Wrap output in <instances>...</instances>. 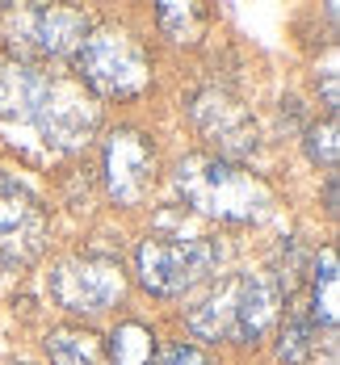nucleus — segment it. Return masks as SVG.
I'll use <instances>...</instances> for the list:
<instances>
[{
	"mask_svg": "<svg viewBox=\"0 0 340 365\" xmlns=\"http://www.w3.org/2000/svg\"><path fill=\"white\" fill-rule=\"evenodd\" d=\"M324 202H328V215H336V177H328V189H324Z\"/></svg>",
	"mask_w": 340,
	"mask_h": 365,
	"instance_id": "nucleus-21",
	"label": "nucleus"
},
{
	"mask_svg": "<svg viewBox=\"0 0 340 365\" xmlns=\"http://www.w3.org/2000/svg\"><path fill=\"white\" fill-rule=\"evenodd\" d=\"M46 244V206L30 193V185L0 177V260L26 264Z\"/></svg>",
	"mask_w": 340,
	"mask_h": 365,
	"instance_id": "nucleus-9",
	"label": "nucleus"
},
{
	"mask_svg": "<svg viewBox=\"0 0 340 365\" xmlns=\"http://www.w3.org/2000/svg\"><path fill=\"white\" fill-rule=\"evenodd\" d=\"M315 336L319 328L311 324V315H286V324H282V336H277V361L282 365H306L315 357Z\"/></svg>",
	"mask_w": 340,
	"mask_h": 365,
	"instance_id": "nucleus-16",
	"label": "nucleus"
},
{
	"mask_svg": "<svg viewBox=\"0 0 340 365\" xmlns=\"http://www.w3.org/2000/svg\"><path fill=\"white\" fill-rule=\"evenodd\" d=\"M189 118H193V126L206 143L219 147V160H227V164L248 160L261 147V126H257L252 110L227 88H202L189 101Z\"/></svg>",
	"mask_w": 340,
	"mask_h": 365,
	"instance_id": "nucleus-6",
	"label": "nucleus"
},
{
	"mask_svg": "<svg viewBox=\"0 0 340 365\" xmlns=\"http://www.w3.org/2000/svg\"><path fill=\"white\" fill-rule=\"evenodd\" d=\"M306 155H311V164H324V168H336V155H340V139H336V122L332 118H324V122H315V126H306Z\"/></svg>",
	"mask_w": 340,
	"mask_h": 365,
	"instance_id": "nucleus-18",
	"label": "nucleus"
},
{
	"mask_svg": "<svg viewBox=\"0 0 340 365\" xmlns=\"http://www.w3.org/2000/svg\"><path fill=\"white\" fill-rule=\"evenodd\" d=\"M155 21H160V30H164V38H172V42H197V34H202V26H206V13H202L197 4H181V0H164V4L155 9Z\"/></svg>",
	"mask_w": 340,
	"mask_h": 365,
	"instance_id": "nucleus-17",
	"label": "nucleus"
},
{
	"mask_svg": "<svg viewBox=\"0 0 340 365\" xmlns=\"http://www.w3.org/2000/svg\"><path fill=\"white\" fill-rule=\"evenodd\" d=\"M46 353L55 365H105V349L84 328H55L46 336Z\"/></svg>",
	"mask_w": 340,
	"mask_h": 365,
	"instance_id": "nucleus-14",
	"label": "nucleus"
},
{
	"mask_svg": "<svg viewBox=\"0 0 340 365\" xmlns=\"http://www.w3.org/2000/svg\"><path fill=\"white\" fill-rule=\"evenodd\" d=\"M126 277L110 256H68L51 269V298L72 315H105L122 302Z\"/></svg>",
	"mask_w": 340,
	"mask_h": 365,
	"instance_id": "nucleus-5",
	"label": "nucleus"
},
{
	"mask_svg": "<svg viewBox=\"0 0 340 365\" xmlns=\"http://www.w3.org/2000/svg\"><path fill=\"white\" fill-rule=\"evenodd\" d=\"M177 193L197 215L219 222H261L273 215V193L261 177L219 155H185L172 173Z\"/></svg>",
	"mask_w": 340,
	"mask_h": 365,
	"instance_id": "nucleus-2",
	"label": "nucleus"
},
{
	"mask_svg": "<svg viewBox=\"0 0 340 365\" xmlns=\"http://www.w3.org/2000/svg\"><path fill=\"white\" fill-rule=\"evenodd\" d=\"M38 68L26 59H0V135L13 147L26 130L30 118V101H34Z\"/></svg>",
	"mask_w": 340,
	"mask_h": 365,
	"instance_id": "nucleus-11",
	"label": "nucleus"
},
{
	"mask_svg": "<svg viewBox=\"0 0 340 365\" xmlns=\"http://www.w3.org/2000/svg\"><path fill=\"white\" fill-rule=\"evenodd\" d=\"M185 324L197 340H231V324H235V277L219 282L197 307H189Z\"/></svg>",
	"mask_w": 340,
	"mask_h": 365,
	"instance_id": "nucleus-12",
	"label": "nucleus"
},
{
	"mask_svg": "<svg viewBox=\"0 0 340 365\" xmlns=\"http://www.w3.org/2000/svg\"><path fill=\"white\" fill-rule=\"evenodd\" d=\"M13 365H34V361H13Z\"/></svg>",
	"mask_w": 340,
	"mask_h": 365,
	"instance_id": "nucleus-22",
	"label": "nucleus"
},
{
	"mask_svg": "<svg viewBox=\"0 0 340 365\" xmlns=\"http://www.w3.org/2000/svg\"><path fill=\"white\" fill-rule=\"evenodd\" d=\"M315 84H319V93H324V106L336 110V101H340V93H336V51H328L324 72H315Z\"/></svg>",
	"mask_w": 340,
	"mask_h": 365,
	"instance_id": "nucleus-20",
	"label": "nucleus"
},
{
	"mask_svg": "<svg viewBox=\"0 0 340 365\" xmlns=\"http://www.w3.org/2000/svg\"><path fill=\"white\" fill-rule=\"evenodd\" d=\"M336 307H340V294H336V252L324 248L311 264V324L315 328H336Z\"/></svg>",
	"mask_w": 340,
	"mask_h": 365,
	"instance_id": "nucleus-13",
	"label": "nucleus"
},
{
	"mask_svg": "<svg viewBox=\"0 0 340 365\" xmlns=\"http://www.w3.org/2000/svg\"><path fill=\"white\" fill-rule=\"evenodd\" d=\"M151 365H210V361H206V353L193 349V344H172V349L155 353V361Z\"/></svg>",
	"mask_w": 340,
	"mask_h": 365,
	"instance_id": "nucleus-19",
	"label": "nucleus"
},
{
	"mask_svg": "<svg viewBox=\"0 0 340 365\" xmlns=\"http://www.w3.org/2000/svg\"><path fill=\"white\" fill-rule=\"evenodd\" d=\"M76 72L97 97H139L151 84V63L143 46L126 30H88L76 46Z\"/></svg>",
	"mask_w": 340,
	"mask_h": 365,
	"instance_id": "nucleus-4",
	"label": "nucleus"
},
{
	"mask_svg": "<svg viewBox=\"0 0 340 365\" xmlns=\"http://www.w3.org/2000/svg\"><path fill=\"white\" fill-rule=\"evenodd\" d=\"M155 361V331L139 319H126L110 331V365H151Z\"/></svg>",
	"mask_w": 340,
	"mask_h": 365,
	"instance_id": "nucleus-15",
	"label": "nucleus"
},
{
	"mask_svg": "<svg viewBox=\"0 0 340 365\" xmlns=\"http://www.w3.org/2000/svg\"><path fill=\"white\" fill-rule=\"evenodd\" d=\"M155 147L143 130H113L101 151V173H105V189L118 206H139L155 185Z\"/></svg>",
	"mask_w": 340,
	"mask_h": 365,
	"instance_id": "nucleus-8",
	"label": "nucleus"
},
{
	"mask_svg": "<svg viewBox=\"0 0 340 365\" xmlns=\"http://www.w3.org/2000/svg\"><path fill=\"white\" fill-rule=\"evenodd\" d=\"M219 260H223V244L206 240V235H193V240L151 235V240L139 244V256H135L139 282L155 298H177V294L193 290L197 282H206L219 269Z\"/></svg>",
	"mask_w": 340,
	"mask_h": 365,
	"instance_id": "nucleus-3",
	"label": "nucleus"
},
{
	"mask_svg": "<svg viewBox=\"0 0 340 365\" xmlns=\"http://www.w3.org/2000/svg\"><path fill=\"white\" fill-rule=\"evenodd\" d=\"M97 122H101V110H97V101L80 84L38 72L26 130H21V139L13 147L26 160L51 164L63 151H80V147L97 135Z\"/></svg>",
	"mask_w": 340,
	"mask_h": 365,
	"instance_id": "nucleus-1",
	"label": "nucleus"
},
{
	"mask_svg": "<svg viewBox=\"0 0 340 365\" xmlns=\"http://www.w3.org/2000/svg\"><path fill=\"white\" fill-rule=\"evenodd\" d=\"M277 315H282V277H273L269 269L235 273V324H231V340L257 344L264 331L277 324Z\"/></svg>",
	"mask_w": 340,
	"mask_h": 365,
	"instance_id": "nucleus-10",
	"label": "nucleus"
},
{
	"mask_svg": "<svg viewBox=\"0 0 340 365\" xmlns=\"http://www.w3.org/2000/svg\"><path fill=\"white\" fill-rule=\"evenodd\" d=\"M4 34L21 55L55 59V55H76V46L88 34V17L80 9H55V4L13 9L4 13Z\"/></svg>",
	"mask_w": 340,
	"mask_h": 365,
	"instance_id": "nucleus-7",
	"label": "nucleus"
}]
</instances>
